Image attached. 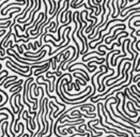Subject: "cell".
<instances>
[{"label": "cell", "mask_w": 140, "mask_h": 137, "mask_svg": "<svg viewBox=\"0 0 140 137\" xmlns=\"http://www.w3.org/2000/svg\"><path fill=\"white\" fill-rule=\"evenodd\" d=\"M139 23H140V19H137V20H136V22H135V23H134V26H135V27H138Z\"/></svg>", "instance_id": "obj_1"}, {"label": "cell", "mask_w": 140, "mask_h": 137, "mask_svg": "<svg viewBox=\"0 0 140 137\" xmlns=\"http://www.w3.org/2000/svg\"><path fill=\"white\" fill-rule=\"evenodd\" d=\"M2 34H6V31H4V29H2V30H0V36H1Z\"/></svg>", "instance_id": "obj_2"}, {"label": "cell", "mask_w": 140, "mask_h": 137, "mask_svg": "<svg viewBox=\"0 0 140 137\" xmlns=\"http://www.w3.org/2000/svg\"><path fill=\"white\" fill-rule=\"evenodd\" d=\"M135 33H136V35H140V30L138 29V30H136L135 31Z\"/></svg>", "instance_id": "obj_3"}]
</instances>
